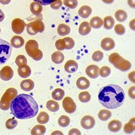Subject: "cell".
<instances>
[{
  "label": "cell",
  "mask_w": 135,
  "mask_h": 135,
  "mask_svg": "<svg viewBox=\"0 0 135 135\" xmlns=\"http://www.w3.org/2000/svg\"><path fill=\"white\" fill-rule=\"evenodd\" d=\"M10 109L14 117L20 120H25L36 116L38 113V106L32 96L20 94L12 100Z\"/></svg>",
  "instance_id": "cell-1"
},
{
  "label": "cell",
  "mask_w": 135,
  "mask_h": 135,
  "mask_svg": "<svg viewBox=\"0 0 135 135\" xmlns=\"http://www.w3.org/2000/svg\"><path fill=\"white\" fill-rule=\"evenodd\" d=\"M100 103L107 109H116L122 105L125 98L124 91L117 84H108L101 89L98 95Z\"/></svg>",
  "instance_id": "cell-2"
},
{
  "label": "cell",
  "mask_w": 135,
  "mask_h": 135,
  "mask_svg": "<svg viewBox=\"0 0 135 135\" xmlns=\"http://www.w3.org/2000/svg\"><path fill=\"white\" fill-rule=\"evenodd\" d=\"M109 61L115 68L122 72H126L132 67L129 61L123 58L118 53H113L109 56Z\"/></svg>",
  "instance_id": "cell-3"
},
{
  "label": "cell",
  "mask_w": 135,
  "mask_h": 135,
  "mask_svg": "<svg viewBox=\"0 0 135 135\" xmlns=\"http://www.w3.org/2000/svg\"><path fill=\"white\" fill-rule=\"evenodd\" d=\"M25 50L28 55L35 61H39L43 58V52L38 49V44L37 41H28L25 45Z\"/></svg>",
  "instance_id": "cell-4"
},
{
  "label": "cell",
  "mask_w": 135,
  "mask_h": 135,
  "mask_svg": "<svg viewBox=\"0 0 135 135\" xmlns=\"http://www.w3.org/2000/svg\"><path fill=\"white\" fill-rule=\"evenodd\" d=\"M17 95L18 91L14 88H9L7 89L0 101V109L3 111L8 110L10 108L12 101Z\"/></svg>",
  "instance_id": "cell-5"
},
{
  "label": "cell",
  "mask_w": 135,
  "mask_h": 135,
  "mask_svg": "<svg viewBox=\"0 0 135 135\" xmlns=\"http://www.w3.org/2000/svg\"><path fill=\"white\" fill-rule=\"evenodd\" d=\"M12 47L10 43L0 38V65L6 63L9 59L12 51Z\"/></svg>",
  "instance_id": "cell-6"
},
{
  "label": "cell",
  "mask_w": 135,
  "mask_h": 135,
  "mask_svg": "<svg viewBox=\"0 0 135 135\" xmlns=\"http://www.w3.org/2000/svg\"><path fill=\"white\" fill-rule=\"evenodd\" d=\"M45 30V25L41 18L26 25V31L30 35H35L38 32H43Z\"/></svg>",
  "instance_id": "cell-7"
},
{
  "label": "cell",
  "mask_w": 135,
  "mask_h": 135,
  "mask_svg": "<svg viewBox=\"0 0 135 135\" xmlns=\"http://www.w3.org/2000/svg\"><path fill=\"white\" fill-rule=\"evenodd\" d=\"M62 106H63L65 112L68 114L74 113L76 109V105L75 102L70 97H66L64 99L63 102H62Z\"/></svg>",
  "instance_id": "cell-8"
},
{
  "label": "cell",
  "mask_w": 135,
  "mask_h": 135,
  "mask_svg": "<svg viewBox=\"0 0 135 135\" xmlns=\"http://www.w3.org/2000/svg\"><path fill=\"white\" fill-rule=\"evenodd\" d=\"M26 26L25 22L20 18L14 19L12 22V29L13 32L17 35L22 33Z\"/></svg>",
  "instance_id": "cell-9"
},
{
  "label": "cell",
  "mask_w": 135,
  "mask_h": 135,
  "mask_svg": "<svg viewBox=\"0 0 135 135\" xmlns=\"http://www.w3.org/2000/svg\"><path fill=\"white\" fill-rule=\"evenodd\" d=\"M80 124L83 128L86 129V130L93 128L95 125V118L91 115H85L82 118L81 121H80Z\"/></svg>",
  "instance_id": "cell-10"
},
{
  "label": "cell",
  "mask_w": 135,
  "mask_h": 135,
  "mask_svg": "<svg viewBox=\"0 0 135 135\" xmlns=\"http://www.w3.org/2000/svg\"><path fill=\"white\" fill-rule=\"evenodd\" d=\"M14 76V71L12 68L6 66L3 67L0 71V78L4 81H8L13 78Z\"/></svg>",
  "instance_id": "cell-11"
},
{
  "label": "cell",
  "mask_w": 135,
  "mask_h": 135,
  "mask_svg": "<svg viewBox=\"0 0 135 135\" xmlns=\"http://www.w3.org/2000/svg\"><path fill=\"white\" fill-rule=\"evenodd\" d=\"M115 46V44L114 39H112L110 37H106V38H103L101 42V48L106 51L112 50L113 49H114Z\"/></svg>",
  "instance_id": "cell-12"
},
{
  "label": "cell",
  "mask_w": 135,
  "mask_h": 135,
  "mask_svg": "<svg viewBox=\"0 0 135 135\" xmlns=\"http://www.w3.org/2000/svg\"><path fill=\"white\" fill-rule=\"evenodd\" d=\"M86 74L91 78L95 79L99 76V68L96 65H90L86 68Z\"/></svg>",
  "instance_id": "cell-13"
},
{
  "label": "cell",
  "mask_w": 135,
  "mask_h": 135,
  "mask_svg": "<svg viewBox=\"0 0 135 135\" xmlns=\"http://www.w3.org/2000/svg\"><path fill=\"white\" fill-rule=\"evenodd\" d=\"M30 10L33 15L38 16L43 11V5L37 2H34L30 5Z\"/></svg>",
  "instance_id": "cell-14"
},
{
  "label": "cell",
  "mask_w": 135,
  "mask_h": 135,
  "mask_svg": "<svg viewBox=\"0 0 135 135\" xmlns=\"http://www.w3.org/2000/svg\"><path fill=\"white\" fill-rule=\"evenodd\" d=\"M78 65L74 60H68L64 66L65 71L68 73H74L78 70Z\"/></svg>",
  "instance_id": "cell-15"
},
{
  "label": "cell",
  "mask_w": 135,
  "mask_h": 135,
  "mask_svg": "<svg viewBox=\"0 0 135 135\" xmlns=\"http://www.w3.org/2000/svg\"><path fill=\"white\" fill-rule=\"evenodd\" d=\"M90 81L85 77H80L76 80V86L80 90H85L90 87Z\"/></svg>",
  "instance_id": "cell-16"
},
{
  "label": "cell",
  "mask_w": 135,
  "mask_h": 135,
  "mask_svg": "<svg viewBox=\"0 0 135 135\" xmlns=\"http://www.w3.org/2000/svg\"><path fill=\"white\" fill-rule=\"evenodd\" d=\"M91 31V26L90 24L88 22H83L80 24L79 28H78V32L80 35L85 36L87 35L90 33Z\"/></svg>",
  "instance_id": "cell-17"
},
{
  "label": "cell",
  "mask_w": 135,
  "mask_h": 135,
  "mask_svg": "<svg viewBox=\"0 0 135 135\" xmlns=\"http://www.w3.org/2000/svg\"><path fill=\"white\" fill-rule=\"evenodd\" d=\"M108 130L112 132H118L121 130L122 123L121 122L117 120H112L108 124Z\"/></svg>",
  "instance_id": "cell-18"
},
{
  "label": "cell",
  "mask_w": 135,
  "mask_h": 135,
  "mask_svg": "<svg viewBox=\"0 0 135 135\" xmlns=\"http://www.w3.org/2000/svg\"><path fill=\"white\" fill-rule=\"evenodd\" d=\"M10 44L13 47L18 49V48H20L21 47L23 46L24 44H25V40L20 36H14L11 39Z\"/></svg>",
  "instance_id": "cell-19"
},
{
  "label": "cell",
  "mask_w": 135,
  "mask_h": 135,
  "mask_svg": "<svg viewBox=\"0 0 135 135\" xmlns=\"http://www.w3.org/2000/svg\"><path fill=\"white\" fill-rule=\"evenodd\" d=\"M18 73L20 77L23 78H28L31 74V68L27 65L23 66H20L18 68Z\"/></svg>",
  "instance_id": "cell-20"
},
{
  "label": "cell",
  "mask_w": 135,
  "mask_h": 135,
  "mask_svg": "<svg viewBox=\"0 0 135 135\" xmlns=\"http://www.w3.org/2000/svg\"><path fill=\"white\" fill-rule=\"evenodd\" d=\"M20 87L25 91H31L35 87V83L31 79H26L21 82Z\"/></svg>",
  "instance_id": "cell-21"
},
{
  "label": "cell",
  "mask_w": 135,
  "mask_h": 135,
  "mask_svg": "<svg viewBox=\"0 0 135 135\" xmlns=\"http://www.w3.org/2000/svg\"><path fill=\"white\" fill-rule=\"evenodd\" d=\"M92 13V9L90 6H83L78 10V14L83 18H88Z\"/></svg>",
  "instance_id": "cell-22"
},
{
  "label": "cell",
  "mask_w": 135,
  "mask_h": 135,
  "mask_svg": "<svg viewBox=\"0 0 135 135\" xmlns=\"http://www.w3.org/2000/svg\"><path fill=\"white\" fill-rule=\"evenodd\" d=\"M135 131V118H131L124 126V131L126 134H132Z\"/></svg>",
  "instance_id": "cell-23"
},
{
  "label": "cell",
  "mask_w": 135,
  "mask_h": 135,
  "mask_svg": "<svg viewBox=\"0 0 135 135\" xmlns=\"http://www.w3.org/2000/svg\"><path fill=\"white\" fill-rule=\"evenodd\" d=\"M90 25L95 29H99L103 25V20L99 16L93 17L90 20Z\"/></svg>",
  "instance_id": "cell-24"
},
{
  "label": "cell",
  "mask_w": 135,
  "mask_h": 135,
  "mask_svg": "<svg viewBox=\"0 0 135 135\" xmlns=\"http://www.w3.org/2000/svg\"><path fill=\"white\" fill-rule=\"evenodd\" d=\"M51 60L56 64H61L64 60V55L61 51H55L51 55Z\"/></svg>",
  "instance_id": "cell-25"
},
{
  "label": "cell",
  "mask_w": 135,
  "mask_h": 135,
  "mask_svg": "<svg viewBox=\"0 0 135 135\" xmlns=\"http://www.w3.org/2000/svg\"><path fill=\"white\" fill-rule=\"evenodd\" d=\"M57 33L60 36H66L68 35L70 32V27L68 25H64V24H60L57 26Z\"/></svg>",
  "instance_id": "cell-26"
},
{
  "label": "cell",
  "mask_w": 135,
  "mask_h": 135,
  "mask_svg": "<svg viewBox=\"0 0 135 135\" xmlns=\"http://www.w3.org/2000/svg\"><path fill=\"white\" fill-rule=\"evenodd\" d=\"M46 132V128L45 126L41 124L36 125L31 130V134L32 135H43Z\"/></svg>",
  "instance_id": "cell-27"
},
{
  "label": "cell",
  "mask_w": 135,
  "mask_h": 135,
  "mask_svg": "<svg viewBox=\"0 0 135 135\" xmlns=\"http://www.w3.org/2000/svg\"><path fill=\"white\" fill-rule=\"evenodd\" d=\"M46 107L48 110L51 112H55L60 109V105L57 101L54 100H49L47 102Z\"/></svg>",
  "instance_id": "cell-28"
},
{
  "label": "cell",
  "mask_w": 135,
  "mask_h": 135,
  "mask_svg": "<svg viewBox=\"0 0 135 135\" xmlns=\"http://www.w3.org/2000/svg\"><path fill=\"white\" fill-rule=\"evenodd\" d=\"M115 18L118 22H123L126 21L128 18L127 13L123 9H119L117 10L115 13Z\"/></svg>",
  "instance_id": "cell-29"
},
{
  "label": "cell",
  "mask_w": 135,
  "mask_h": 135,
  "mask_svg": "<svg viewBox=\"0 0 135 135\" xmlns=\"http://www.w3.org/2000/svg\"><path fill=\"white\" fill-rule=\"evenodd\" d=\"M115 25V20L112 16L105 17L103 20V26L106 30H111Z\"/></svg>",
  "instance_id": "cell-30"
},
{
  "label": "cell",
  "mask_w": 135,
  "mask_h": 135,
  "mask_svg": "<svg viewBox=\"0 0 135 135\" xmlns=\"http://www.w3.org/2000/svg\"><path fill=\"white\" fill-rule=\"evenodd\" d=\"M65 95V92L63 89H56L52 92L51 96L54 100L56 101H60L64 98Z\"/></svg>",
  "instance_id": "cell-31"
},
{
  "label": "cell",
  "mask_w": 135,
  "mask_h": 135,
  "mask_svg": "<svg viewBox=\"0 0 135 135\" xmlns=\"http://www.w3.org/2000/svg\"><path fill=\"white\" fill-rule=\"evenodd\" d=\"M112 117V112L107 109H102L98 114V118L101 121H107Z\"/></svg>",
  "instance_id": "cell-32"
},
{
  "label": "cell",
  "mask_w": 135,
  "mask_h": 135,
  "mask_svg": "<svg viewBox=\"0 0 135 135\" xmlns=\"http://www.w3.org/2000/svg\"><path fill=\"white\" fill-rule=\"evenodd\" d=\"M37 120L40 124H45L49 122V116L47 113L45 112H41L37 116Z\"/></svg>",
  "instance_id": "cell-33"
},
{
  "label": "cell",
  "mask_w": 135,
  "mask_h": 135,
  "mask_svg": "<svg viewBox=\"0 0 135 135\" xmlns=\"http://www.w3.org/2000/svg\"><path fill=\"white\" fill-rule=\"evenodd\" d=\"M70 123V119L68 116L66 115H61L58 119V124L61 127H67Z\"/></svg>",
  "instance_id": "cell-34"
},
{
  "label": "cell",
  "mask_w": 135,
  "mask_h": 135,
  "mask_svg": "<svg viewBox=\"0 0 135 135\" xmlns=\"http://www.w3.org/2000/svg\"><path fill=\"white\" fill-rule=\"evenodd\" d=\"M91 98V95H90L88 91H84V92H82L79 94L78 95V99L81 101L82 103H87L89 101H90Z\"/></svg>",
  "instance_id": "cell-35"
},
{
  "label": "cell",
  "mask_w": 135,
  "mask_h": 135,
  "mask_svg": "<svg viewBox=\"0 0 135 135\" xmlns=\"http://www.w3.org/2000/svg\"><path fill=\"white\" fill-rule=\"evenodd\" d=\"M15 62L18 67L23 66L27 64V59L26 58V57H25V55H19L18 56H17V57L16 58Z\"/></svg>",
  "instance_id": "cell-36"
},
{
  "label": "cell",
  "mask_w": 135,
  "mask_h": 135,
  "mask_svg": "<svg viewBox=\"0 0 135 135\" xmlns=\"http://www.w3.org/2000/svg\"><path fill=\"white\" fill-rule=\"evenodd\" d=\"M111 74V69L108 66H103L99 69V75L103 78L108 77V76L110 75Z\"/></svg>",
  "instance_id": "cell-37"
},
{
  "label": "cell",
  "mask_w": 135,
  "mask_h": 135,
  "mask_svg": "<svg viewBox=\"0 0 135 135\" xmlns=\"http://www.w3.org/2000/svg\"><path fill=\"white\" fill-rule=\"evenodd\" d=\"M66 45V49H72L75 45V42L70 37H65L64 38Z\"/></svg>",
  "instance_id": "cell-38"
},
{
  "label": "cell",
  "mask_w": 135,
  "mask_h": 135,
  "mask_svg": "<svg viewBox=\"0 0 135 135\" xmlns=\"http://www.w3.org/2000/svg\"><path fill=\"white\" fill-rule=\"evenodd\" d=\"M63 3L66 7L71 9H75L78 6L77 0H64Z\"/></svg>",
  "instance_id": "cell-39"
},
{
  "label": "cell",
  "mask_w": 135,
  "mask_h": 135,
  "mask_svg": "<svg viewBox=\"0 0 135 135\" xmlns=\"http://www.w3.org/2000/svg\"><path fill=\"white\" fill-rule=\"evenodd\" d=\"M114 31L118 35H124L126 32V28L122 25L118 24L114 26Z\"/></svg>",
  "instance_id": "cell-40"
},
{
  "label": "cell",
  "mask_w": 135,
  "mask_h": 135,
  "mask_svg": "<svg viewBox=\"0 0 135 135\" xmlns=\"http://www.w3.org/2000/svg\"><path fill=\"white\" fill-rule=\"evenodd\" d=\"M103 58V53L101 52V51H97L93 54L92 55V59L93 61H97V62H99V61H101Z\"/></svg>",
  "instance_id": "cell-41"
},
{
  "label": "cell",
  "mask_w": 135,
  "mask_h": 135,
  "mask_svg": "<svg viewBox=\"0 0 135 135\" xmlns=\"http://www.w3.org/2000/svg\"><path fill=\"white\" fill-rule=\"evenodd\" d=\"M18 125V122L14 118H10L6 122V126L8 129H14Z\"/></svg>",
  "instance_id": "cell-42"
},
{
  "label": "cell",
  "mask_w": 135,
  "mask_h": 135,
  "mask_svg": "<svg viewBox=\"0 0 135 135\" xmlns=\"http://www.w3.org/2000/svg\"><path fill=\"white\" fill-rule=\"evenodd\" d=\"M55 47L59 51H63L64 49H66V45H65V41L64 38L59 39L55 42Z\"/></svg>",
  "instance_id": "cell-43"
},
{
  "label": "cell",
  "mask_w": 135,
  "mask_h": 135,
  "mask_svg": "<svg viewBox=\"0 0 135 135\" xmlns=\"http://www.w3.org/2000/svg\"><path fill=\"white\" fill-rule=\"evenodd\" d=\"M62 1L61 0H55L53 2L50 3V6L52 9H57L59 8H60L62 6Z\"/></svg>",
  "instance_id": "cell-44"
},
{
  "label": "cell",
  "mask_w": 135,
  "mask_h": 135,
  "mask_svg": "<svg viewBox=\"0 0 135 135\" xmlns=\"http://www.w3.org/2000/svg\"><path fill=\"white\" fill-rule=\"evenodd\" d=\"M33 1L34 2H38L43 6H47V5H49L51 2H53L55 0H33Z\"/></svg>",
  "instance_id": "cell-45"
},
{
  "label": "cell",
  "mask_w": 135,
  "mask_h": 135,
  "mask_svg": "<svg viewBox=\"0 0 135 135\" xmlns=\"http://www.w3.org/2000/svg\"><path fill=\"white\" fill-rule=\"evenodd\" d=\"M128 95L132 99H135V86H132L128 89Z\"/></svg>",
  "instance_id": "cell-46"
},
{
  "label": "cell",
  "mask_w": 135,
  "mask_h": 135,
  "mask_svg": "<svg viewBox=\"0 0 135 135\" xmlns=\"http://www.w3.org/2000/svg\"><path fill=\"white\" fill-rule=\"evenodd\" d=\"M128 77V79L130 80V81L135 84V71H133V72H131V73H129Z\"/></svg>",
  "instance_id": "cell-47"
},
{
  "label": "cell",
  "mask_w": 135,
  "mask_h": 135,
  "mask_svg": "<svg viewBox=\"0 0 135 135\" xmlns=\"http://www.w3.org/2000/svg\"><path fill=\"white\" fill-rule=\"evenodd\" d=\"M68 134L69 135H73V134L80 135V134H81V132H80V131H79V130H78V129L72 128L69 131V132H68Z\"/></svg>",
  "instance_id": "cell-48"
},
{
  "label": "cell",
  "mask_w": 135,
  "mask_h": 135,
  "mask_svg": "<svg viewBox=\"0 0 135 135\" xmlns=\"http://www.w3.org/2000/svg\"><path fill=\"white\" fill-rule=\"evenodd\" d=\"M129 26H130V28L132 31H135V19L131 20L129 23Z\"/></svg>",
  "instance_id": "cell-49"
},
{
  "label": "cell",
  "mask_w": 135,
  "mask_h": 135,
  "mask_svg": "<svg viewBox=\"0 0 135 135\" xmlns=\"http://www.w3.org/2000/svg\"><path fill=\"white\" fill-rule=\"evenodd\" d=\"M128 4L131 8L135 9V0H128Z\"/></svg>",
  "instance_id": "cell-50"
},
{
  "label": "cell",
  "mask_w": 135,
  "mask_h": 135,
  "mask_svg": "<svg viewBox=\"0 0 135 135\" xmlns=\"http://www.w3.org/2000/svg\"><path fill=\"white\" fill-rule=\"evenodd\" d=\"M5 18V15L3 14V11L2 9H0V22L3 21Z\"/></svg>",
  "instance_id": "cell-51"
},
{
  "label": "cell",
  "mask_w": 135,
  "mask_h": 135,
  "mask_svg": "<svg viewBox=\"0 0 135 135\" xmlns=\"http://www.w3.org/2000/svg\"><path fill=\"white\" fill-rule=\"evenodd\" d=\"M11 0H0V3L3 5H7L10 3Z\"/></svg>",
  "instance_id": "cell-52"
},
{
  "label": "cell",
  "mask_w": 135,
  "mask_h": 135,
  "mask_svg": "<svg viewBox=\"0 0 135 135\" xmlns=\"http://www.w3.org/2000/svg\"><path fill=\"white\" fill-rule=\"evenodd\" d=\"M102 2L106 4H112L114 3V0H102Z\"/></svg>",
  "instance_id": "cell-53"
},
{
  "label": "cell",
  "mask_w": 135,
  "mask_h": 135,
  "mask_svg": "<svg viewBox=\"0 0 135 135\" xmlns=\"http://www.w3.org/2000/svg\"><path fill=\"white\" fill-rule=\"evenodd\" d=\"M0 32H1V28H0Z\"/></svg>",
  "instance_id": "cell-54"
}]
</instances>
